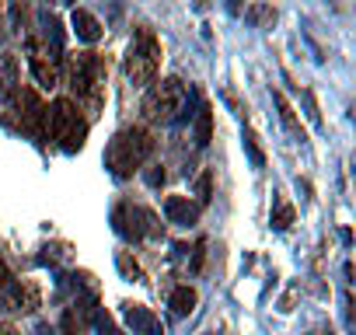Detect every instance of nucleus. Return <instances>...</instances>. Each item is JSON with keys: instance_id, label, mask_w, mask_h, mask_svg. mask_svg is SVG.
<instances>
[{"instance_id": "nucleus-1", "label": "nucleus", "mask_w": 356, "mask_h": 335, "mask_svg": "<svg viewBox=\"0 0 356 335\" xmlns=\"http://www.w3.org/2000/svg\"><path fill=\"white\" fill-rule=\"evenodd\" d=\"M67 77H70V88L77 95L81 105H88V112H102L105 105V63L98 53H74L67 56Z\"/></svg>"}, {"instance_id": "nucleus-2", "label": "nucleus", "mask_w": 356, "mask_h": 335, "mask_svg": "<svg viewBox=\"0 0 356 335\" xmlns=\"http://www.w3.org/2000/svg\"><path fill=\"white\" fill-rule=\"evenodd\" d=\"M150 147H154L150 129H143V126L119 129V133L112 136L108 150H105V164L112 168V175H115V179H129L133 172H140V164L147 161Z\"/></svg>"}, {"instance_id": "nucleus-3", "label": "nucleus", "mask_w": 356, "mask_h": 335, "mask_svg": "<svg viewBox=\"0 0 356 335\" xmlns=\"http://www.w3.org/2000/svg\"><path fill=\"white\" fill-rule=\"evenodd\" d=\"M161 74V42L154 32H136L129 53H126V77L133 88H150Z\"/></svg>"}, {"instance_id": "nucleus-4", "label": "nucleus", "mask_w": 356, "mask_h": 335, "mask_svg": "<svg viewBox=\"0 0 356 335\" xmlns=\"http://www.w3.org/2000/svg\"><path fill=\"white\" fill-rule=\"evenodd\" d=\"M49 133L67 154H77L88 140V119L77 112L70 98H56L49 108Z\"/></svg>"}, {"instance_id": "nucleus-5", "label": "nucleus", "mask_w": 356, "mask_h": 335, "mask_svg": "<svg viewBox=\"0 0 356 335\" xmlns=\"http://www.w3.org/2000/svg\"><path fill=\"white\" fill-rule=\"evenodd\" d=\"M182 101H186V84L178 77H168V81L154 84V91L143 98V119L147 122H168L182 112Z\"/></svg>"}, {"instance_id": "nucleus-6", "label": "nucleus", "mask_w": 356, "mask_h": 335, "mask_svg": "<svg viewBox=\"0 0 356 335\" xmlns=\"http://www.w3.org/2000/svg\"><path fill=\"white\" fill-rule=\"evenodd\" d=\"M29 49V67H32V77L39 81V88H56L60 84V67H56V56H53V46L39 35H29L25 42Z\"/></svg>"}, {"instance_id": "nucleus-7", "label": "nucleus", "mask_w": 356, "mask_h": 335, "mask_svg": "<svg viewBox=\"0 0 356 335\" xmlns=\"http://www.w3.org/2000/svg\"><path fill=\"white\" fill-rule=\"evenodd\" d=\"M11 304H15V311H22V314H32V311H39V304H42V293H39L35 279H18V283L11 286Z\"/></svg>"}, {"instance_id": "nucleus-8", "label": "nucleus", "mask_w": 356, "mask_h": 335, "mask_svg": "<svg viewBox=\"0 0 356 335\" xmlns=\"http://www.w3.org/2000/svg\"><path fill=\"white\" fill-rule=\"evenodd\" d=\"M164 213H168V220H171V224H196L200 206H193L186 196H171V199L164 203Z\"/></svg>"}, {"instance_id": "nucleus-9", "label": "nucleus", "mask_w": 356, "mask_h": 335, "mask_svg": "<svg viewBox=\"0 0 356 335\" xmlns=\"http://www.w3.org/2000/svg\"><path fill=\"white\" fill-rule=\"evenodd\" d=\"M74 28H77V35L84 39V42H98L102 39V25H98V18L91 15V11H74Z\"/></svg>"}, {"instance_id": "nucleus-10", "label": "nucleus", "mask_w": 356, "mask_h": 335, "mask_svg": "<svg viewBox=\"0 0 356 335\" xmlns=\"http://www.w3.org/2000/svg\"><path fill=\"white\" fill-rule=\"evenodd\" d=\"M196 307V290L193 286H178L175 293H171V311L175 314H189Z\"/></svg>"}, {"instance_id": "nucleus-11", "label": "nucleus", "mask_w": 356, "mask_h": 335, "mask_svg": "<svg viewBox=\"0 0 356 335\" xmlns=\"http://www.w3.org/2000/svg\"><path fill=\"white\" fill-rule=\"evenodd\" d=\"M290 224H293V206H290L286 199H280V203H276V213H273V227H276V231H286Z\"/></svg>"}, {"instance_id": "nucleus-12", "label": "nucleus", "mask_w": 356, "mask_h": 335, "mask_svg": "<svg viewBox=\"0 0 356 335\" xmlns=\"http://www.w3.org/2000/svg\"><path fill=\"white\" fill-rule=\"evenodd\" d=\"M276 105H280V115H283V122H286L290 129H297V133H300V126H297V115H293V108H290V101H286V98H283L280 91H276Z\"/></svg>"}, {"instance_id": "nucleus-13", "label": "nucleus", "mask_w": 356, "mask_h": 335, "mask_svg": "<svg viewBox=\"0 0 356 335\" xmlns=\"http://www.w3.org/2000/svg\"><path fill=\"white\" fill-rule=\"evenodd\" d=\"M63 332H67V335H84V325L77 321V314H74V311H67V314H63Z\"/></svg>"}, {"instance_id": "nucleus-14", "label": "nucleus", "mask_w": 356, "mask_h": 335, "mask_svg": "<svg viewBox=\"0 0 356 335\" xmlns=\"http://www.w3.org/2000/svg\"><path fill=\"white\" fill-rule=\"evenodd\" d=\"M245 140H248V150H252V161H255V164H266V154H262V147H259V140H255V133H245Z\"/></svg>"}, {"instance_id": "nucleus-15", "label": "nucleus", "mask_w": 356, "mask_h": 335, "mask_svg": "<svg viewBox=\"0 0 356 335\" xmlns=\"http://www.w3.org/2000/svg\"><path fill=\"white\" fill-rule=\"evenodd\" d=\"M200 143H210V108L200 112Z\"/></svg>"}, {"instance_id": "nucleus-16", "label": "nucleus", "mask_w": 356, "mask_h": 335, "mask_svg": "<svg viewBox=\"0 0 356 335\" xmlns=\"http://www.w3.org/2000/svg\"><path fill=\"white\" fill-rule=\"evenodd\" d=\"M248 15H252L255 22H276V11H273V8H248Z\"/></svg>"}, {"instance_id": "nucleus-17", "label": "nucleus", "mask_w": 356, "mask_h": 335, "mask_svg": "<svg viewBox=\"0 0 356 335\" xmlns=\"http://www.w3.org/2000/svg\"><path fill=\"white\" fill-rule=\"evenodd\" d=\"M200 203H203V206L210 203V172L200 175Z\"/></svg>"}, {"instance_id": "nucleus-18", "label": "nucleus", "mask_w": 356, "mask_h": 335, "mask_svg": "<svg viewBox=\"0 0 356 335\" xmlns=\"http://www.w3.org/2000/svg\"><path fill=\"white\" fill-rule=\"evenodd\" d=\"M11 279V272H8V265H4V259H0V283H8Z\"/></svg>"}, {"instance_id": "nucleus-19", "label": "nucleus", "mask_w": 356, "mask_h": 335, "mask_svg": "<svg viewBox=\"0 0 356 335\" xmlns=\"http://www.w3.org/2000/svg\"><path fill=\"white\" fill-rule=\"evenodd\" d=\"M35 335H53V328H49V325H39V328H35Z\"/></svg>"}, {"instance_id": "nucleus-20", "label": "nucleus", "mask_w": 356, "mask_h": 335, "mask_svg": "<svg viewBox=\"0 0 356 335\" xmlns=\"http://www.w3.org/2000/svg\"><path fill=\"white\" fill-rule=\"evenodd\" d=\"M0 335H18V332H15L11 325H0Z\"/></svg>"}]
</instances>
